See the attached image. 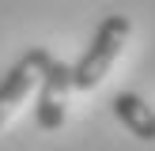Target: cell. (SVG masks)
Instances as JSON below:
<instances>
[{
  "mask_svg": "<svg viewBox=\"0 0 155 151\" xmlns=\"http://www.w3.org/2000/svg\"><path fill=\"white\" fill-rule=\"evenodd\" d=\"M129 34H133L129 15H106V19L98 23L91 45L83 49V57L72 64V87L76 91H95L98 83L106 79L110 64L117 60V53H121V45L129 42Z\"/></svg>",
  "mask_w": 155,
  "mask_h": 151,
  "instance_id": "1",
  "label": "cell"
},
{
  "mask_svg": "<svg viewBox=\"0 0 155 151\" xmlns=\"http://www.w3.org/2000/svg\"><path fill=\"white\" fill-rule=\"evenodd\" d=\"M72 91V68L64 60L49 57L42 64V76H38V106H34V121L38 128H61L64 125V95Z\"/></svg>",
  "mask_w": 155,
  "mask_h": 151,
  "instance_id": "2",
  "label": "cell"
},
{
  "mask_svg": "<svg viewBox=\"0 0 155 151\" xmlns=\"http://www.w3.org/2000/svg\"><path fill=\"white\" fill-rule=\"evenodd\" d=\"M45 60H49V53H45L42 45H34V49H27L12 68H8V76L0 79V125H4L8 113L34 91V83H38V76H42V64H45Z\"/></svg>",
  "mask_w": 155,
  "mask_h": 151,
  "instance_id": "3",
  "label": "cell"
},
{
  "mask_svg": "<svg viewBox=\"0 0 155 151\" xmlns=\"http://www.w3.org/2000/svg\"><path fill=\"white\" fill-rule=\"evenodd\" d=\"M114 117L121 121V125L129 128V132L136 136V140L144 143H155V110L148 102H144L140 95H133V91H121V95H114Z\"/></svg>",
  "mask_w": 155,
  "mask_h": 151,
  "instance_id": "4",
  "label": "cell"
}]
</instances>
